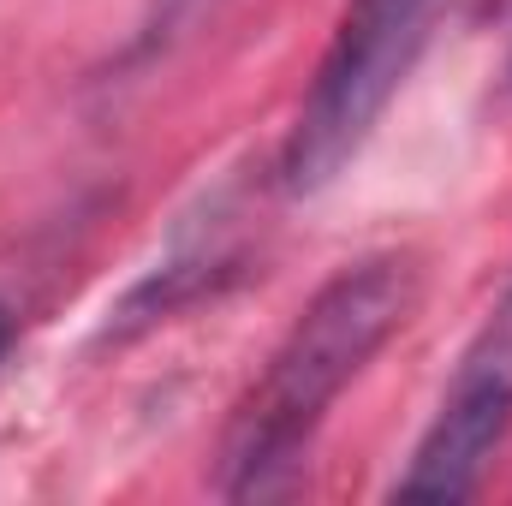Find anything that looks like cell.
<instances>
[{"label":"cell","instance_id":"obj_1","mask_svg":"<svg viewBox=\"0 0 512 506\" xmlns=\"http://www.w3.org/2000/svg\"><path fill=\"white\" fill-rule=\"evenodd\" d=\"M417 286L423 280L411 256H364L316 286L221 435L215 489L227 501H280L298 489L322 417L411 322Z\"/></svg>","mask_w":512,"mask_h":506},{"label":"cell","instance_id":"obj_3","mask_svg":"<svg viewBox=\"0 0 512 506\" xmlns=\"http://www.w3.org/2000/svg\"><path fill=\"white\" fill-rule=\"evenodd\" d=\"M512 429V274L489 316L477 322L471 346L459 352V370L447 381L411 465L399 471L393 495L405 501H471L483 489V471Z\"/></svg>","mask_w":512,"mask_h":506},{"label":"cell","instance_id":"obj_2","mask_svg":"<svg viewBox=\"0 0 512 506\" xmlns=\"http://www.w3.org/2000/svg\"><path fill=\"white\" fill-rule=\"evenodd\" d=\"M441 12L447 0H346L280 149V185L292 197L328 191L364 155L411 66L423 60Z\"/></svg>","mask_w":512,"mask_h":506},{"label":"cell","instance_id":"obj_4","mask_svg":"<svg viewBox=\"0 0 512 506\" xmlns=\"http://www.w3.org/2000/svg\"><path fill=\"white\" fill-rule=\"evenodd\" d=\"M12 340H18V322H12V310L0 304V364H6V352H12Z\"/></svg>","mask_w":512,"mask_h":506}]
</instances>
